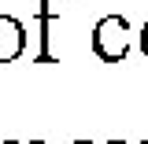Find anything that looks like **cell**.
I'll return each mask as SVG.
<instances>
[{
	"label": "cell",
	"mask_w": 148,
	"mask_h": 144,
	"mask_svg": "<svg viewBox=\"0 0 148 144\" xmlns=\"http://www.w3.org/2000/svg\"><path fill=\"white\" fill-rule=\"evenodd\" d=\"M26 52V26L15 15H0V63H15Z\"/></svg>",
	"instance_id": "obj_2"
},
{
	"label": "cell",
	"mask_w": 148,
	"mask_h": 144,
	"mask_svg": "<svg viewBox=\"0 0 148 144\" xmlns=\"http://www.w3.org/2000/svg\"><path fill=\"white\" fill-rule=\"evenodd\" d=\"M67 0H41V8H37V18H45V22H52L59 15V8H63Z\"/></svg>",
	"instance_id": "obj_3"
},
{
	"label": "cell",
	"mask_w": 148,
	"mask_h": 144,
	"mask_svg": "<svg viewBox=\"0 0 148 144\" xmlns=\"http://www.w3.org/2000/svg\"><path fill=\"white\" fill-rule=\"evenodd\" d=\"M0 144H15V141H0Z\"/></svg>",
	"instance_id": "obj_7"
},
{
	"label": "cell",
	"mask_w": 148,
	"mask_h": 144,
	"mask_svg": "<svg viewBox=\"0 0 148 144\" xmlns=\"http://www.w3.org/2000/svg\"><path fill=\"white\" fill-rule=\"evenodd\" d=\"M30 144H45V141H30Z\"/></svg>",
	"instance_id": "obj_8"
},
{
	"label": "cell",
	"mask_w": 148,
	"mask_h": 144,
	"mask_svg": "<svg viewBox=\"0 0 148 144\" xmlns=\"http://www.w3.org/2000/svg\"><path fill=\"white\" fill-rule=\"evenodd\" d=\"M74 144H92V141H74Z\"/></svg>",
	"instance_id": "obj_6"
},
{
	"label": "cell",
	"mask_w": 148,
	"mask_h": 144,
	"mask_svg": "<svg viewBox=\"0 0 148 144\" xmlns=\"http://www.w3.org/2000/svg\"><path fill=\"white\" fill-rule=\"evenodd\" d=\"M111 144H148V141H111Z\"/></svg>",
	"instance_id": "obj_5"
},
{
	"label": "cell",
	"mask_w": 148,
	"mask_h": 144,
	"mask_svg": "<svg viewBox=\"0 0 148 144\" xmlns=\"http://www.w3.org/2000/svg\"><path fill=\"white\" fill-rule=\"evenodd\" d=\"M141 52H145V59H148V18H145V30H141Z\"/></svg>",
	"instance_id": "obj_4"
},
{
	"label": "cell",
	"mask_w": 148,
	"mask_h": 144,
	"mask_svg": "<svg viewBox=\"0 0 148 144\" xmlns=\"http://www.w3.org/2000/svg\"><path fill=\"white\" fill-rule=\"evenodd\" d=\"M92 52L104 63H119L130 55V22L122 15H104L92 26Z\"/></svg>",
	"instance_id": "obj_1"
}]
</instances>
